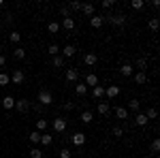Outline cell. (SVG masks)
<instances>
[{"instance_id":"obj_1","label":"cell","mask_w":160,"mask_h":158,"mask_svg":"<svg viewBox=\"0 0 160 158\" xmlns=\"http://www.w3.org/2000/svg\"><path fill=\"white\" fill-rule=\"evenodd\" d=\"M105 22H109L111 26H115V28H122L126 24V15L124 13H115V15H109V17H105Z\"/></svg>"},{"instance_id":"obj_2","label":"cell","mask_w":160,"mask_h":158,"mask_svg":"<svg viewBox=\"0 0 160 158\" xmlns=\"http://www.w3.org/2000/svg\"><path fill=\"white\" fill-rule=\"evenodd\" d=\"M9 77H11V84H15V85H22L26 81V73L22 71V69H15Z\"/></svg>"},{"instance_id":"obj_3","label":"cell","mask_w":160,"mask_h":158,"mask_svg":"<svg viewBox=\"0 0 160 158\" xmlns=\"http://www.w3.org/2000/svg\"><path fill=\"white\" fill-rule=\"evenodd\" d=\"M38 103L45 105V107L51 105V103H53V94H51L49 90H41V92H38Z\"/></svg>"},{"instance_id":"obj_4","label":"cell","mask_w":160,"mask_h":158,"mask_svg":"<svg viewBox=\"0 0 160 158\" xmlns=\"http://www.w3.org/2000/svg\"><path fill=\"white\" fill-rule=\"evenodd\" d=\"M51 126H53V130H56L58 135L66 133V120H64V118H56V120L51 122Z\"/></svg>"},{"instance_id":"obj_5","label":"cell","mask_w":160,"mask_h":158,"mask_svg":"<svg viewBox=\"0 0 160 158\" xmlns=\"http://www.w3.org/2000/svg\"><path fill=\"white\" fill-rule=\"evenodd\" d=\"M15 109L19 111V113H28V109H30V100H28V98H19V100H15Z\"/></svg>"},{"instance_id":"obj_6","label":"cell","mask_w":160,"mask_h":158,"mask_svg":"<svg viewBox=\"0 0 160 158\" xmlns=\"http://www.w3.org/2000/svg\"><path fill=\"white\" fill-rule=\"evenodd\" d=\"M71 141H73V145H77V147H81L83 143H86V133H75L73 137H71Z\"/></svg>"},{"instance_id":"obj_7","label":"cell","mask_w":160,"mask_h":158,"mask_svg":"<svg viewBox=\"0 0 160 158\" xmlns=\"http://www.w3.org/2000/svg\"><path fill=\"white\" fill-rule=\"evenodd\" d=\"M102 24H105V17L102 15H92L90 17V26L92 28H102Z\"/></svg>"},{"instance_id":"obj_8","label":"cell","mask_w":160,"mask_h":158,"mask_svg":"<svg viewBox=\"0 0 160 158\" xmlns=\"http://www.w3.org/2000/svg\"><path fill=\"white\" fill-rule=\"evenodd\" d=\"M75 54H77L75 45H64V47H62V58H73Z\"/></svg>"},{"instance_id":"obj_9","label":"cell","mask_w":160,"mask_h":158,"mask_svg":"<svg viewBox=\"0 0 160 158\" xmlns=\"http://www.w3.org/2000/svg\"><path fill=\"white\" fill-rule=\"evenodd\" d=\"M132 73H135V66H132V64H122V66H120V75H122V77H130Z\"/></svg>"},{"instance_id":"obj_10","label":"cell","mask_w":160,"mask_h":158,"mask_svg":"<svg viewBox=\"0 0 160 158\" xmlns=\"http://www.w3.org/2000/svg\"><path fill=\"white\" fill-rule=\"evenodd\" d=\"M113 113H115L118 120H128V109H126V107H115Z\"/></svg>"},{"instance_id":"obj_11","label":"cell","mask_w":160,"mask_h":158,"mask_svg":"<svg viewBox=\"0 0 160 158\" xmlns=\"http://www.w3.org/2000/svg\"><path fill=\"white\" fill-rule=\"evenodd\" d=\"M86 85H88V88L98 85V77H96V73H88V75H86Z\"/></svg>"},{"instance_id":"obj_12","label":"cell","mask_w":160,"mask_h":158,"mask_svg":"<svg viewBox=\"0 0 160 158\" xmlns=\"http://www.w3.org/2000/svg\"><path fill=\"white\" fill-rule=\"evenodd\" d=\"M92 96H94V100H100V98L105 96V88L102 85H94L92 88Z\"/></svg>"},{"instance_id":"obj_13","label":"cell","mask_w":160,"mask_h":158,"mask_svg":"<svg viewBox=\"0 0 160 158\" xmlns=\"http://www.w3.org/2000/svg\"><path fill=\"white\" fill-rule=\"evenodd\" d=\"M2 107H4L7 111L15 109V98H13V96H4V98H2Z\"/></svg>"},{"instance_id":"obj_14","label":"cell","mask_w":160,"mask_h":158,"mask_svg":"<svg viewBox=\"0 0 160 158\" xmlns=\"http://www.w3.org/2000/svg\"><path fill=\"white\" fill-rule=\"evenodd\" d=\"M118 94H120V88H118V85H109V88H105V96L115 98Z\"/></svg>"},{"instance_id":"obj_15","label":"cell","mask_w":160,"mask_h":158,"mask_svg":"<svg viewBox=\"0 0 160 158\" xmlns=\"http://www.w3.org/2000/svg\"><path fill=\"white\" fill-rule=\"evenodd\" d=\"M79 11L83 13V15H90V17H92V15H96V9H94V4H81V9H79Z\"/></svg>"},{"instance_id":"obj_16","label":"cell","mask_w":160,"mask_h":158,"mask_svg":"<svg viewBox=\"0 0 160 158\" xmlns=\"http://www.w3.org/2000/svg\"><path fill=\"white\" fill-rule=\"evenodd\" d=\"M83 62H86L88 66H94V64L98 62V56H96V54H86V56H83Z\"/></svg>"},{"instance_id":"obj_17","label":"cell","mask_w":160,"mask_h":158,"mask_svg":"<svg viewBox=\"0 0 160 158\" xmlns=\"http://www.w3.org/2000/svg\"><path fill=\"white\" fill-rule=\"evenodd\" d=\"M135 81L139 85H143V84H148V73H145V71H139V73L135 75Z\"/></svg>"},{"instance_id":"obj_18","label":"cell","mask_w":160,"mask_h":158,"mask_svg":"<svg viewBox=\"0 0 160 158\" xmlns=\"http://www.w3.org/2000/svg\"><path fill=\"white\" fill-rule=\"evenodd\" d=\"M51 141H53V137H51L49 133H43V135H41V141H38V143H41L43 147H47V145H51Z\"/></svg>"},{"instance_id":"obj_19","label":"cell","mask_w":160,"mask_h":158,"mask_svg":"<svg viewBox=\"0 0 160 158\" xmlns=\"http://www.w3.org/2000/svg\"><path fill=\"white\" fill-rule=\"evenodd\" d=\"M79 120L83 122V124H90V122L94 120V113H92V111H81V115H79Z\"/></svg>"},{"instance_id":"obj_20","label":"cell","mask_w":160,"mask_h":158,"mask_svg":"<svg viewBox=\"0 0 160 158\" xmlns=\"http://www.w3.org/2000/svg\"><path fill=\"white\" fill-rule=\"evenodd\" d=\"M66 79L68 81H77L79 79V69H68L66 71Z\"/></svg>"},{"instance_id":"obj_21","label":"cell","mask_w":160,"mask_h":158,"mask_svg":"<svg viewBox=\"0 0 160 158\" xmlns=\"http://www.w3.org/2000/svg\"><path fill=\"white\" fill-rule=\"evenodd\" d=\"M51 64H53L56 69H64V66H66V60H64L62 56H53V60H51Z\"/></svg>"},{"instance_id":"obj_22","label":"cell","mask_w":160,"mask_h":158,"mask_svg":"<svg viewBox=\"0 0 160 158\" xmlns=\"http://www.w3.org/2000/svg\"><path fill=\"white\" fill-rule=\"evenodd\" d=\"M96 111H98L100 115H107V113H109V111H111L109 103H98V105H96Z\"/></svg>"},{"instance_id":"obj_23","label":"cell","mask_w":160,"mask_h":158,"mask_svg":"<svg viewBox=\"0 0 160 158\" xmlns=\"http://www.w3.org/2000/svg\"><path fill=\"white\" fill-rule=\"evenodd\" d=\"M13 58H15V60H24L26 58V49L24 47H15L13 49Z\"/></svg>"},{"instance_id":"obj_24","label":"cell","mask_w":160,"mask_h":158,"mask_svg":"<svg viewBox=\"0 0 160 158\" xmlns=\"http://www.w3.org/2000/svg\"><path fill=\"white\" fill-rule=\"evenodd\" d=\"M88 90H90V88H88L86 84H77V85H75V92H77V96H86Z\"/></svg>"},{"instance_id":"obj_25","label":"cell","mask_w":160,"mask_h":158,"mask_svg":"<svg viewBox=\"0 0 160 158\" xmlns=\"http://www.w3.org/2000/svg\"><path fill=\"white\" fill-rule=\"evenodd\" d=\"M62 28H64V30H75V19H73V17L62 19Z\"/></svg>"},{"instance_id":"obj_26","label":"cell","mask_w":160,"mask_h":158,"mask_svg":"<svg viewBox=\"0 0 160 158\" xmlns=\"http://www.w3.org/2000/svg\"><path fill=\"white\" fill-rule=\"evenodd\" d=\"M47 32H49V34H58V32H60V24H58V22H49V24H47Z\"/></svg>"},{"instance_id":"obj_27","label":"cell","mask_w":160,"mask_h":158,"mask_svg":"<svg viewBox=\"0 0 160 158\" xmlns=\"http://www.w3.org/2000/svg\"><path fill=\"white\" fill-rule=\"evenodd\" d=\"M135 124H137V126H148V118H145V113H137Z\"/></svg>"},{"instance_id":"obj_28","label":"cell","mask_w":160,"mask_h":158,"mask_svg":"<svg viewBox=\"0 0 160 158\" xmlns=\"http://www.w3.org/2000/svg\"><path fill=\"white\" fill-rule=\"evenodd\" d=\"M47 126H49V122H47V120H37V130H38V133H45Z\"/></svg>"},{"instance_id":"obj_29","label":"cell","mask_w":160,"mask_h":158,"mask_svg":"<svg viewBox=\"0 0 160 158\" xmlns=\"http://www.w3.org/2000/svg\"><path fill=\"white\" fill-rule=\"evenodd\" d=\"M47 54H49L51 58H53V56H60V47H58L56 43H51L49 47H47Z\"/></svg>"},{"instance_id":"obj_30","label":"cell","mask_w":160,"mask_h":158,"mask_svg":"<svg viewBox=\"0 0 160 158\" xmlns=\"http://www.w3.org/2000/svg\"><path fill=\"white\" fill-rule=\"evenodd\" d=\"M41 135H43V133H38V130H32V133L28 135L30 143H38V141H41Z\"/></svg>"},{"instance_id":"obj_31","label":"cell","mask_w":160,"mask_h":158,"mask_svg":"<svg viewBox=\"0 0 160 158\" xmlns=\"http://www.w3.org/2000/svg\"><path fill=\"white\" fill-rule=\"evenodd\" d=\"M28 154H30V158H43V150L41 147H32Z\"/></svg>"},{"instance_id":"obj_32","label":"cell","mask_w":160,"mask_h":158,"mask_svg":"<svg viewBox=\"0 0 160 158\" xmlns=\"http://www.w3.org/2000/svg\"><path fill=\"white\" fill-rule=\"evenodd\" d=\"M137 69L145 71V69H148V58H143V56H141V58H137Z\"/></svg>"},{"instance_id":"obj_33","label":"cell","mask_w":160,"mask_h":158,"mask_svg":"<svg viewBox=\"0 0 160 158\" xmlns=\"http://www.w3.org/2000/svg\"><path fill=\"white\" fill-rule=\"evenodd\" d=\"M158 28H160V22H158V17H152V19H149V30H152V32H156Z\"/></svg>"},{"instance_id":"obj_34","label":"cell","mask_w":160,"mask_h":158,"mask_svg":"<svg viewBox=\"0 0 160 158\" xmlns=\"http://www.w3.org/2000/svg\"><path fill=\"white\" fill-rule=\"evenodd\" d=\"M60 15H62V19L71 17V9H68V4H62V7H60Z\"/></svg>"},{"instance_id":"obj_35","label":"cell","mask_w":160,"mask_h":158,"mask_svg":"<svg viewBox=\"0 0 160 158\" xmlns=\"http://www.w3.org/2000/svg\"><path fill=\"white\" fill-rule=\"evenodd\" d=\"M156 115H158V111H156V107H149V109L145 111V118H148V122H149V120H154Z\"/></svg>"},{"instance_id":"obj_36","label":"cell","mask_w":160,"mask_h":158,"mask_svg":"<svg viewBox=\"0 0 160 158\" xmlns=\"http://www.w3.org/2000/svg\"><path fill=\"white\" fill-rule=\"evenodd\" d=\"M139 107H141V103H139L137 98H132V100L128 103V109H130V111H139Z\"/></svg>"},{"instance_id":"obj_37","label":"cell","mask_w":160,"mask_h":158,"mask_svg":"<svg viewBox=\"0 0 160 158\" xmlns=\"http://www.w3.org/2000/svg\"><path fill=\"white\" fill-rule=\"evenodd\" d=\"M149 150H152V154H158V152H160V141H158V139H154V141H152Z\"/></svg>"},{"instance_id":"obj_38","label":"cell","mask_w":160,"mask_h":158,"mask_svg":"<svg viewBox=\"0 0 160 158\" xmlns=\"http://www.w3.org/2000/svg\"><path fill=\"white\" fill-rule=\"evenodd\" d=\"M130 7H132L135 11H139V9H143V7H145V2H143V0H132V2H130Z\"/></svg>"},{"instance_id":"obj_39","label":"cell","mask_w":160,"mask_h":158,"mask_svg":"<svg viewBox=\"0 0 160 158\" xmlns=\"http://www.w3.org/2000/svg\"><path fill=\"white\" fill-rule=\"evenodd\" d=\"M11 84V77L7 73H0V85H9Z\"/></svg>"},{"instance_id":"obj_40","label":"cell","mask_w":160,"mask_h":158,"mask_svg":"<svg viewBox=\"0 0 160 158\" xmlns=\"http://www.w3.org/2000/svg\"><path fill=\"white\" fill-rule=\"evenodd\" d=\"M9 38H11V43H19V41H22V34H19V32H15V30H13L11 34H9Z\"/></svg>"},{"instance_id":"obj_41","label":"cell","mask_w":160,"mask_h":158,"mask_svg":"<svg viewBox=\"0 0 160 158\" xmlns=\"http://www.w3.org/2000/svg\"><path fill=\"white\" fill-rule=\"evenodd\" d=\"M58 156H60V158H71V150H66V147H62L60 152H58Z\"/></svg>"},{"instance_id":"obj_42","label":"cell","mask_w":160,"mask_h":158,"mask_svg":"<svg viewBox=\"0 0 160 158\" xmlns=\"http://www.w3.org/2000/svg\"><path fill=\"white\" fill-rule=\"evenodd\" d=\"M111 133H113V137H122L124 130H122V126H113V130H111Z\"/></svg>"},{"instance_id":"obj_43","label":"cell","mask_w":160,"mask_h":158,"mask_svg":"<svg viewBox=\"0 0 160 158\" xmlns=\"http://www.w3.org/2000/svg\"><path fill=\"white\" fill-rule=\"evenodd\" d=\"M81 4H83V2H71V4H68V9H71V11H79V9H81Z\"/></svg>"},{"instance_id":"obj_44","label":"cell","mask_w":160,"mask_h":158,"mask_svg":"<svg viewBox=\"0 0 160 158\" xmlns=\"http://www.w3.org/2000/svg\"><path fill=\"white\" fill-rule=\"evenodd\" d=\"M73 109H75V103L66 100V103H64V111H73Z\"/></svg>"},{"instance_id":"obj_45","label":"cell","mask_w":160,"mask_h":158,"mask_svg":"<svg viewBox=\"0 0 160 158\" xmlns=\"http://www.w3.org/2000/svg\"><path fill=\"white\" fill-rule=\"evenodd\" d=\"M113 4H115V0H105V2H102V7H105V9H111Z\"/></svg>"},{"instance_id":"obj_46","label":"cell","mask_w":160,"mask_h":158,"mask_svg":"<svg viewBox=\"0 0 160 158\" xmlns=\"http://www.w3.org/2000/svg\"><path fill=\"white\" fill-rule=\"evenodd\" d=\"M4 64H7V58H4V56H0V66H4Z\"/></svg>"},{"instance_id":"obj_47","label":"cell","mask_w":160,"mask_h":158,"mask_svg":"<svg viewBox=\"0 0 160 158\" xmlns=\"http://www.w3.org/2000/svg\"><path fill=\"white\" fill-rule=\"evenodd\" d=\"M2 7H4V2H2V0H0V9H2Z\"/></svg>"}]
</instances>
